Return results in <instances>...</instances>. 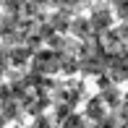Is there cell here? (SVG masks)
Returning <instances> with one entry per match:
<instances>
[{"label":"cell","mask_w":128,"mask_h":128,"mask_svg":"<svg viewBox=\"0 0 128 128\" xmlns=\"http://www.w3.org/2000/svg\"><path fill=\"white\" fill-rule=\"evenodd\" d=\"M34 44L29 42H16L10 44L8 52H10V71H29V63H32V55H34Z\"/></svg>","instance_id":"obj_4"},{"label":"cell","mask_w":128,"mask_h":128,"mask_svg":"<svg viewBox=\"0 0 128 128\" xmlns=\"http://www.w3.org/2000/svg\"><path fill=\"white\" fill-rule=\"evenodd\" d=\"M104 3H115V0H104Z\"/></svg>","instance_id":"obj_10"},{"label":"cell","mask_w":128,"mask_h":128,"mask_svg":"<svg viewBox=\"0 0 128 128\" xmlns=\"http://www.w3.org/2000/svg\"><path fill=\"white\" fill-rule=\"evenodd\" d=\"M29 71L37 73V76H42V78L60 76V71H63V55H60V50L50 47V44L37 47L34 55H32V63H29Z\"/></svg>","instance_id":"obj_1"},{"label":"cell","mask_w":128,"mask_h":128,"mask_svg":"<svg viewBox=\"0 0 128 128\" xmlns=\"http://www.w3.org/2000/svg\"><path fill=\"white\" fill-rule=\"evenodd\" d=\"M86 123H89V120H86L84 110H81V112H78V110H71V112H68L66 118L58 123V126H66V128H78V126H86Z\"/></svg>","instance_id":"obj_6"},{"label":"cell","mask_w":128,"mask_h":128,"mask_svg":"<svg viewBox=\"0 0 128 128\" xmlns=\"http://www.w3.org/2000/svg\"><path fill=\"white\" fill-rule=\"evenodd\" d=\"M112 8H115V16H118V21H128V0H115Z\"/></svg>","instance_id":"obj_8"},{"label":"cell","mask_w":128,"mask_h":128,"mask_svg":"<svg viewBox=\"0 0 128 128\" xmlns=\"http://www.w3.org/2000/svg\"><path fill=\"white\" fill-rule=\"evenodd\" d=\"M107 73L112 76L115 84L128 81V47L110 52V58H107Z\"/></svg>","instance_id":"obj_3"},{"label":"cell","mask_w":128,"mask_h":128,"mask_svg":"<svg viewBox=\"0 0 128 128\" xmlns=\"http://www.w3.org/2000/svg\"><path fill=\"white\" fill-rule=\"evenodd\" d=\"M3 24H5V10H0V34H3Z\"/></svg>","instance_id":"obj_9"},{"label":"cell","mask_w":128,"mask_h":128,"mask_svg":"<svg viewBox=\"0 0 128 128\" xmlns=\"http://www.w3.org/2000/svg\"><path fill=\"white\" fill-rule=\"evenodd\" d=\"M89 21H92L94 34L100 37V34H104L107 29H112L118 24V16H115V8H110V5H94L89 10Z\"/></svg>","instance_id":"obj_2"},{"label":"cell","mask_w":128,"mask_h":128,"mask_svg":"<svg viewBox=\"0 0 128 128\" xmlns=\"http://www.w3.org/2000/svg\"><path fill=\"white\" fill-rule=\"evenodd\" d=\"M8 71H10V52H8V44H3L0 47V76H5Z\"/></svg>","instance_id":"obj_7"},{"label":"cell","mask_w":128,"mask_h":128,"mask_svg":"<svg viewBox=\"0 0 128 128\" xmlns=\"http://www.w3.org/2000/svg\"><path fill=\"white\" fill-rule=\"evenodd\" d=\"M71 37H76L78 42H89V39H94L97 34H94V29H92V21H89V16H76L73 13V21H71Z\"/></svg>","instance_id":"obj_5"},{"label":"cell","mask_w":128,"mask_h":128,"mask_svg":"<svg viewBox=\"0 0 128 128\" xmlns=\"http://www.w3.org/2000/svg\"><path fill=\"white\" fill-rule=\"evenodd\" d=\"M0 81H3V76H0Z\"/></svg>","instance_id":"obj_11"}]
</instances>
